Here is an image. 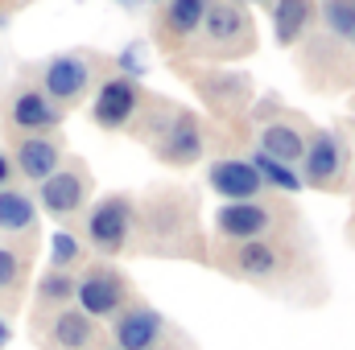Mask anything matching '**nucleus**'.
<instances>
[{"instance_id":"nucleus-1","label":"nucleus","mask_w":355,"mask_h":350,"mask_svg":"<svg viewBox=\"0 0 355 350\" xmlns=\"http://www.w3.org/2000/svg\"><path fill=\"white\" fill-rule=\"evenodd\" d=\"M132 128H137V140H145L153 149V157L166 165H194L207 145L202 124L186 107L166 103V99H141Z\"/></svg>"},{"instance_id":"nucleus-2","label":"nucleus","mask_w":355,"mask_h":350,"mask_svg":"<svg viewBox=\"0 0 355 350\" xmlns=\"http://www.w3.org/2000/svg\"><path fill=\"white\" fill-rule=\"evenodd\" d=\"M132 231H141V248L145 252H157V256H182L194 235H198V214H194V202L186 190H157L149 194L137 214H132Z\"/></svg>"},{"instance_id":"nucleus-3","label":"nucleus","mask_w":355,"mask_h":350,"mask_svg":"<svg viewBox=\"0 0 355 350\" xmlns=\"http://www.w3.org/2000/svg\"><path fill=\"white\" fill-rule=\"evenodd\" d=\"M252 46H257L252 17H248L236 0H211L207 12H202L198 33L190 37V50H194L198 58H211V62L244 58Z\"/></svg>"},{"instance_id":"nucleus-4","label":"nucleus","mask_w":355,"mask_h":350,"mask_svg":"<svg viewBox=\"0 0 355 350\" xmlns=\"http://www.w3.org/2000/svg\"><path fill=\"white\" fill-rule=\"evenodd\" d=\"M37 202L46 206L50 219L58 223H71L87 210L91 202V174L83 161H62L58 174H50L42 185H37Z\"/></svg>"},{"instance_id":"nucleus-5","label":"nucleus","mask_w":355,"mask_h":350,"mask_svg":"<svg viewBox=\"0 0 355 350\" xmlns=\"http://www.w3.org/2000/svg\"><path fill=\"white\" fill-rule=\"evenodd\" d=\"M281 219H293V210L272 206V202H232L215 214V227L223 243H248V239H272L281 231Z\"/></svg>"},{"instance_id":"nucleus-6","label":"nucleus","mask_w":355,"mask_h":350,"mask_svg":"<svg viewBox=\"0 0 355 350\" xmlns=\"http://www.w3.org/2000/svg\"><path fill=\"white\" fill-rule=\"evenodd\" d=\"M87 243L99 256H120L132 239V202L128 194H112V198H99L87 210Z\"/></svg>"},{"instance_id":"nucleus-7","label":"nucleus","mask_w":355,"mask_h":350,"mask_svg":"<svg viewBox=\"0 0 355 350\" xmlns=\"http://www.w3.org/2000/svg\"><path fill=\"white\" fill-rule=\"evenodd\" d=\"M289 243L285 239H248V243H227V268L244 280L272 284L289 272Z\"/></svg>"},{"instance_id":"nucleus-8","label":"nucleus","mask_w":355,"mask_h":350,"mask_svg":"<svg viewBox=\"0 0 355 350\" xmlns=\"http://www.w3.org/2000/svg\"><path fill=\"white\" fill-rule=\"evenodd\" d=\"M58 120H62V107L50 103L42 87L12 91L8 103H4L8 136H46V128H58Z\"/></svg>"},{"instance_id":"nucleus-9","label":"nucleus","mask_w":355,"mask_h":350,"mask_svg":"<svg viewBox=\"0 0 355 350\" xmlns=\"http://www.w3.org/2000/svg\"><path fill=\"white\" fill-rule=\"evenodd\" d=\"M91 83H95V58H91V54H58V58L46 66V75H42L46 99L58 103V107L87 99Z\"/></svg>"},{"instance_id":"nucleus-10","label":"nucleus","mask_w":355,"mask_h":350,"mask_svg":"<svg viewBox=\"0 0 355 350\" xmlns=\"http://www.w3.org/2000/svg\"><path fill=\"white\" fill-rule=\"evenodd\" d=\"M75 297H79V309L91 322L95 317H112V313L128 309V280L116 268H91L87 276L75 284Z\"/></svg>"},{"instance_id":"nucleus-11","label":"nucleus","mask_w":355,"mask_h":350,"mask_svg":"<svg viewBox=\"0 0 355 350\" xmlns=\"http://www.w3.org/2000/svg\"><path fill=\"white\" fill-rule=\"evenodd\" d=\"M8 140H12V157H8L12 169L33 185H42L50 174H58V165L67 161L58 136H8Z\"/></svg>"},{"instance_id":"nucleus-12","label":"nucleus","mask_w":355,"mask_h":350,"mask_svg":"<svg viewBox=\"0 0 355 350\" xmlns=\"http://www.w3.org/2000/svg\"><path fill=\"white\" fill-rule=\"evenodd\" d=\"M137 107H141V91H137L132 79H103L95 87V99H91V116L107 132L128 128L132 116H137Z\"/></svg>"},{"instance_id":"nucleus-13","label":"nucleus","mask_w":355,"mask_h":350,"mask_svg":"<svg viewBox=\"0 0 355 350\" xmlns=\"http://www.w3.org/2000/svg\"><path fill=\"white\" fill-rule=\"evenodd\" d=\"M302 165H306V181L314 190H339L343 185V174H347V153H343V145H339L335 132H318L306 145Z\"/></svg>"},{"instance_id":"nucleus-14","label":"nucleus","mask_w":355,"mask_h":350,"mask_svg":"<svg viewBox=\"0 0 355 350\" xmlns=\"http://www.w3.org/2000/svg\"><path fill=\"white\" fill-rule=\"evenodd\" d=\"M211 0H166L162 17H157V33H162V46L174 50V46H190V37L198 33L202 25V12H207Z\"/></svg>"},{"instance_id":"nucleus-15","label":"nucleus","mask_w":355,"mask_h":350,"mask_svg":"<svg viewBox=\"0 0 355 350\" xmlns=\"http://www.w3.org/2000/svg\"><path fill=\"white\" fill-rule=\"evenodd\" d=\"M162 334H166V322L149 305H132L116 322V342H120V350H153L162 342Z\"/></svg>"},{"instance_id":"nucleus-16","label":"nucleus","mask_w":355,"mask_h":350,"mask_svg":"<svg viewBox=\"0 0 355 350\" xmlns=\"http://www.w3.org/2000/svg\"><path fill=\"white\" fill-rule=\"evenodd\" d=\"M95 322H91L83 309L67 305V309H54L50 313V326H46V338L54 350H91L95 347Z\"/></svg>"},{"instance_id":"nucleus-17","label":"nucleus","mask_w":355,"mask_h":350,"mask_svg":"<svg viewBox=\"0 0 355 350\" xmlns=\"http://www.w3.org/2000/svg\"><path fill=\"white\" fill-rule=\"evenodd\" d=\"M207 177H211V185H215L223 198H236V202H252V198H261V190H265V181L252 169V161H240V157L215 161V165L207 169Z\"/></svg>"},{"instance_id":"nucleus-18","label":"nucleus","mask_w":355,"mask_h":350,"mask_svg":"<svg viewBox=\"0 0 355 350\" xmlns=\"http://www.w3.org/2000/svg\"><path fill=\"white\" fill-rule=\"evenodd\" d=\"M261 153L272 161H302L306 157V124L302 120H272L261 128Z\"/></svg>"},{"instance_id":"nucleus-19","label":"nucleus","mask_w":355,"mask_h":350,"mask_svg":"<svg viewBox=\"0 0 355 350\" xmlns=\"http://www.w3.org/2000/svg\"><path fill=\"white\" fill-rule=\"evenodd\" d=\"M33 219H37V206L25 190H0V235H29L33 231Z\"/></svg>"},{"instance_id":"nucleus-20","label":"nucleus","mask_w":355,"mask_h":350,"mask_svg":"<svg viewBox=\"0 0 355 350\" xmlns=\"http://www.w3.org/2000/svg\"><path fill=\"white\" fill-rule=\"evenodd\" d=\"M314 17V0H277L272 4V29L281 46H293Z\"/></svg>"},{"instance_id":"nucleus-21","label":"nucleus","mask_w":355,"mask_h":350,"mask_svg":"<svg viewBox=\"0 0 355 350\" xmlns=\"http://www.w3.org/2000/svg\"><path fill=\"white\" fill-rule=\"evenodd\" d=\"M29 272V243H0V297H17Z\"/></svg>"},{"instance_id":"nucleus-22","label":"nucleus","mask_w":355,"mask_h":350,"mask_svg":"<svg viewBox=\"0 0 355 350\" xmlns=\"http://www.w3.org/2000/svg\"><path fill=\"white\" fill-rule=\"evenodd\" d=\"M198 87H202L207 99H215L223 111L244 107V99H248V79H244V75H211V79H202Z\"/></svg>"},{"instance_id":"nucleus-23","label":"nucleus","mask_w":355,"mask_h":350,"mask_svg":"<svg viewBox=\"0 0 355 350\" xmlns=\"http://www.w3.org/2000/svg\"><path fill=\"white\" fill-rule=\"evenodd\" d=\"M75 276L71 272H58V268H50L46 276H42V284H37V301L42 305H58V309H67V301H75Z\"/></svg>"},{"instance_id":"nucleus-24","label":"nucleus","mask_w":355,"mask_h":350,"mask_svg":"<svg viewBox=\"0 0 355 350\" xmlns=\"http://www.w3.org/2000/svg\"><path fill=\"white\" fill-rule=\"evenodd\" d=\"M322 12H327V25H331L335 37L355 42V0H327Z\"/></svg>"},{"instance_id":"nucleus-25","label":"nucleus","mask_w":355,"mask_h":350,"mask_svg":"<svg viewBox=\"0 0 355 350\" xmlns=\"http://www.w3.org/2000/svg\"><path fill=\"white\" fill-rule=\"evenodd\" d=\"M252 169L261 174V181H268V185H281L285 194H293V190H302V177L289 174L281 161H272V157H265V153H257L252 157Z\"/></svg>"},{"instance_id":"nucleus-26","label":"nucleus","mask_w":355,"mask_h":350,"mask_svg":"<svg viewBox=\"0 0 355 350\" xmlns=\"http://www.w3.org/2000/svg\"><path fill=\"white\" fill-rule=\"evenodd\" d=\"M50 264H54L58 272H71L75 264H83V243H79L71 231H58L54 243H50Z\"/></svg>"},{"instance_id":"nucleus-27","label":"nucleus","mask_w":355,"mask_h":350,"mask_svg":"<svg viewBox=\"0 0 355 350\" xmlns=\"http://www.w3.org/2000/svg\"><path fill=\"white\" fill-rule=\"evenodd\" d=\"M8 177H12V161H8V157L0 153V190L8 185Z\"/></svg>"},{"instance_id":"nucleus-28","label":"nucleus","mask_w":355,"mask_h":350,"mask_svg":"<svg viewBox=\"0 0 355 350\" xmlns=\"http://www.w3.org/2000/svg\"><path fill=\"white\" fill-rule=\"evenodd\" d=\"M8 338H12V330H8V317L0 313V350L8 347Z\"/></svg>"},{"instance_id":"nucleus-29","label":"nucleus","mask_w":355,"mask_h":350,"mask_svg":"<svg viewBox=\"0 0 355 350\" xmlns=\"http://www.w3.org/2000/svg\"><path fill=\"white\" fill-rule=\"evenodd\" d=\"M116 350H120V347H116Z\"/></svg>"}]
</instances>
